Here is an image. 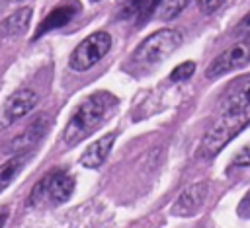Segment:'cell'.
Listing matches in <instances>:
<instances>
[{"label": "cell", "mask_w": 250, "mask_h": 228, "mask_svg": "<svg viewBox=\"0 0 250 228\" xmlns=\"http://www.w3.org/2000/svg\"><path fill=\"white\" fill-rule=\"evenodd\" d=\"M117 107V97L109 92H94L92 95H88L78 109L74 111V115L70 117L62 138L68 146L78 144L80 140H84L86 136H90L94 131H98L107 117L115 111Z\"/></svg>", "instance_id": "6da1fadb"}, {"label": "cell", "mask_w": 250, "mask_h": 228, "mask_svg": "<svg viewBox=\"0 0 250 228\" xmlns=\"http://www.w3.org/2000/svg\"><path fill=\"white\" fill-rule=\"evenodd\" d=\"M248 125H250V105L223 111L221 117L205 133V136L201 140V146H199V156L201 158L217 156Z\"/></svg>", "instance_id": "7a4b0ae2"}, {"label": "cell", "mask_w": 250, "mask_h": 228, "mask_svg": "<svg viewBox=\"0 0 250 228\" xmlns=\"http://www.w3.org/2000/svg\"><path fill=\"white\" fill-rule=\"evenodd\" d=\"M74 191V179L70 173L64 170H53L45 177H41L31 195H29V205L35 209L41 207H55L64 203Z\"/></svg>", "instance_id": "3957f363"}, {"label": "cell", "mask_w": 250, "mask_h": 228, "mask_svg": "<svg viewBox=\"0 0 250 228\" xmlns=\"http://www.w3.org/2000/svg\"><path fill=\"white\" fill-rule=\"evenodd\" d=\"M182 45V33L172 27H164L148 35L133 53L135 60L141 64H156L170 57Z\"/></svg>", "instance_id": "277c9868"}, {"label": "cell", "mask_w": 250, "mask_h": 228, "mask_svg": "<svg viewBox=\"0 0 250 228\" xmlns=\"http://www.w3.org/2000/svg\"><path fill=\"white\" fill-rule=\"evenodd\" d=\"M109 49H111V35L107 31H96L74 47V51L70 53L68 64L72 70L84 72L92 68L102 57H105Z\"/></svg>", "instance_id": "5b68a950"}, {"label": "cell", "mask_w": 250, "mask_h": 228, "mask_svg": "<svg viewBox=\"0 0 250 228\" xmlns=\"http://www.w3.org/2000/svg\"><path fill=\"white\" fill-rule=\"evenodd\" d=\"M250 62V37L230 45L227 51H223L219 57L213 58V62L207 66L205 70V76L207 78H219L230 70H236V68H242Z\"/></svg>", "instance_id": "8992f818"}, {"label": "cell", "mask_w": 250, "mask_h": 228, "mask_svg": "<svg viewBox=\"0 0 250 228\" xmlns=\"http://www.w3.org/2000/svg\"><path fill=\"white\" fill-rule=\"evenodd\" d=\"M35 105H37V94L33 90L23 88V90L14 92L6 99V103H4V107L0 111V129L10 127L16 119L27 115Z\"/></svg>", "instance_id": "52a82bcc"}, {"label": "cell", "mask_w": 250, "mask_h": 228, "mask_svg": "<svg viewBox=\"0 0 250 228\" xmlns=\"http://www.w3.org/2000/svg\"><path fill=\"white\" fill-rule=\"evenodd\" d=\"M207 191H209V185L205 181H197L193 185H189L188 189H184L180 193V197L176 199V203L172 205V214H178V216H189L193 212H197L201 209V205L205 203V197H207Z\"/></svg>", "instance_id": "ba28073f"}, {"label": "cell", "mask_w": 250, "mask_h": 228, "mask_svg": "<svg viewBox=\"0 0 250 228\" xmlns=\"http://www.w3.org/2000/svg\"><path fill=\"white\" fill-rule=\"evenodd\" d=\"M78 10H80V4H78L76 0H68V2H64V4L55 6V8L49 12V16L43 18V21L39 23V27H37L33 39H39L41 35H45V33H49V31H53V29L64 27L68 21H72V18L78 14Z\"/></svg>", "instance_id": "9c48e42d"}, {"label": "cell", "mask_w": 250, "mask_h": 228, "mask_svg": "<svg viewBox=\"0 0 250 228\" xmlns=\"http://www.w3.org/2000/svg\"><path fill=\"white\" fill-rule=\"evenodd\" d=\"M47 127H49L47 117H45V115H39V117L10 144L8 152H14V154H27V152L31 150V146L43 136V133L47 131Z\"/></svg>", "instance_id": "30bf717a"}, {"label": "cell", "mask_w": 250, "mask_h": 228, "mask_svg": "<svg viewBox=\"0 0 250 228\" xmlns=\"http://www.w3.org/2000/svg\"><path fill=\"white\" fill-rule=\"evenodd\" d=\"M250 105V76L232 82L221 99V111Z\"/></svg>", "instance_id": "8fae6325"}, {"label": "cell", "mask_w": 250, "mask_h": 228, "mask_svg": "<svg viewBox=\"0 0 250 228\" xmlns=\"http://www.w3.org/2000/svg\"><path fill=\"white\" fill-rule=\"evenodd\" d=\"M113 142H115V134H104L102 138H98L80 156V166H84V168H100L105 162V158L109 156V150H111Z\"/></svg>", "instance_id": "7c38bea8"}, {"label": "cell", "mask_w": 250, "mask_h": 228, "mask_svg": "<svg viewBox=\"0 0 250 228\" xmlns=\"http://www.w3.org/2000/svg\"><path fill=\"white\" fill-rule=\"evenodd\" d=\"M29 19H31V8H27V6L20 8V10H16V14H12L10 18L4 19L2 29L6 35H20L27 29Z\"/></svg>", "instance_id": "4fadbf2b"}, {"label": "cell", "mask_w": 250, "mask_h": 228, "mask_svg": "<svg viewBox=\"0 0 250 228\" xmlns=\"http://www.w3.org/2000/svg\"><path fill=\"white\" fill-rule=\"evenodd\" d=\"M27 154H16L14 158H10L6 164H2L0 166V193L14 181V177L21 171V168H23V164L27 162Z\"/></svg>", "instance_id": "5bb4252c"}, {"label": "cell", "mask_w": 250, "mask_h": 228, "mask_svg": "<svg viewBox=\"0 0 250 228\" xmlns=\"http://www.w3.org/2000/svg\"><path fill=\"white\" fill-rule=\"evenodd\" d=\"M188 4H189V0H162V4L158 8L160 10L158 12V18L164 19V21L174 19V18H178L186 10Z\"/></svg>", "instance_id": "9a60e30c"}, {"label": "cell", "mask_w": 250, "mask_h": 228, "mask_svg": "<svg viewBox=\"0 0 250 228\" xmlns=\"http://www.w3.org/2000/svg\"><path fill=\"white\" fill-rule=\"evenodd\" d=\"M193 72H195V62L186 60V62L178 64V66L172 70L170 80H172V82H184V80H188V78H189Z\"/></svg>", "instance_id": "2e32d148"}, {"label": "cell", "mask_w": 250, "mask_h": 228, "mask_svg": "<svg viewBox=\"0 0 250 228\" xmlns=\"http://www.w3.org/2000/svg\"><path fill=\"white\" fill-rule=\"evenodd\" d=\"M232 166H234V168H248V166H250V144H246V146L232 158Z\"/></svg>", "instance_id": "e0dca14e"}, {"label": "cell", "mask_w": 250, "mask_h": 228, "mask_svg": "<svg viewBox=\"0 0 250 228\" xmlns=\"http://www.w3.org/2000/svg\"><path fill=\"white\" fill-rule=\"evenodd\" d=\"M221 2H223V0H195V4L199 6V10H201L203 14H211L213 10H217V8L221 6Z\"/></svg>", "instance_id": "ac0fdd59"}, {"label": "cell", "mask_w": 250, "mask_h": 228, "mask_svg": "<svg viewBox=\"0 0 250 228\" xmlns=\"http://www.w3.org/2000/svg\"><path fill=\"white\" fill-rule=\"evenodd\" d=\"M238 212H240V216H250V191H248L246 197L242 199V203H240V207H238Z\"/></svg>", "instance_id": "d6986e66"}, {"label": "cell", "mask_w": 250, "mask_h": 228, "mask_svg": "<svg viewBox=\"0 0 250 228\" xmlns=\"http://www.w3.org/2000/svg\"><path fill=\"white\" fill-rule=\"evenodd\" d=\"M238 31H250V12L242 18V21L238 23Z\"/></svg>", "instance_id": "ffe728a7"}, {"label": "cell", "mask_w": 250, "mask_h": 228, "mask_svg": "<svg viewBox=\"0 0 250 228\" xmlns=\"http://www.w3.org/2000/svg\"><path fill=\"white\" fill-rule=\"evenodd\" d=\"M4 222H6V214H4V212H2V214H0V228H2V226H4Z\"/></svg>", "instance_id": "44dd1931"}, {"label": "cell", "mask_w": 250, "mask_h": 228, "mask_svg": "<svg viewBox=\"0 0 250 228\" xmlns=\"http://www.w3.org/2000/svg\"><path fill=\"white\" fill-rule=\"evenodd\" d=\"M92 2H100V0H92Z\"/></svg>", "instance_id": "7402d4cb"}]
</instances>
